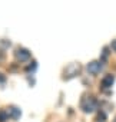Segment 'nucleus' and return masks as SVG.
<instances>
[{"instance_id": "1", "label": "nucleus", "mask_w": 116, "mask_h": 122, "mask_svg": "<svg viewBox=\"0 0 116 122\" xmlns=\"http://www.w3.org/2000/svg\"><path fill=\"white\" fill-rule=\"evenodd\" d=\"M100 69H102V63L100 62H92L87 66V71L90 73H97V72H100Z\"/></svg>"}, {"instance_id": "2", "label": "nucleus", "mask_w": 116, "mask_h": 122, "mask_svg": "<svg viewBox=\"0 0 116 122\" xmlns=\"http://www.w3.org/2000/svg\"><path fill=\"white\" fill-rule=\"evenodd\" d=\"M113 81H115V78H113V75H107L103 81H102V86L103 88H107V86H112V83H113Z\"/></svg>"}, {"instance_id": "3", "label": "nucleus", "mask_w": 116, "mask_h": 122, "mask_svg": "<svg viewBox=\"0 0 116 122\" xmlns=\"http://www.w3.org/2000/svg\"><path fill=\"white\" fill-rule=\"evenodd\" d=\"M110 46H112V49H113V50H115V52H116V40H113V42H112V45H110Z\"/></svg>"}]
</instances>
